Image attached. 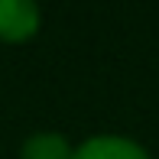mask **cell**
<instances>
[{
  "instance_id": "7a4b0ae2",
  "label": "cell",
  "mask_w": 159,
  "mask_h": 159,
  "mask_svg": "<svg viewBox=\"0 0 159 159\" xmlns=\"http://www.w3.org/2000/svg\"><path fill=\"white\" fill-rule=\"evenodd\" d=\"M71 159H149V153L140 143L124 140V136H94L81 143Z\"/></svg>"
},
{
  "instance_id": "3957f363",
  "label": "cell",
  "mask_w": 159,
  "mask_h": 159,
  "mask_svg": "<svg viewBox=\"0 0 159 159\" xmlns=\"http://www.w3.org/2000/svg\"><path fill=\"white\" fill-rule=\"evenodd\" d=\"M71 156H75V149L59 133H36L20 149V159H71Z\"/></svg>"
},
{
  "instance_id": "6da1fadb",
  "label": "cell",
  "mask_w": 159,
  "mask_h": 159,
  "mask_svg": "<svg viewBox=\"0 0 159 159\" xmlns=\"http://www.w3.org/2000/svg\"><path fill=\"white\" fill-rule=\"evenodd\" d=\"M39 30V7L33 0H0V39L26 42Z\"/></svg>"
}]
</instances>
